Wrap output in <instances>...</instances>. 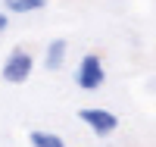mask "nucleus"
<instances>
[{"mask_svg":"<svg viewBox=\"0 0 156 147\" xmlns=\"http://www.w3.org/2000/svg\"><path fill=\"white\" fill-rule=\"evenodd\" d=\"M66 53H69V41L66 38H53L44 50V69L47 72H59L62 63H66Z\"/></svg>","mask_w":156,"mask_h":147,"instance_id":"4","label":"nucleus"},{"mask_svg":"<svg viewBox=\"0 0 156 147\" xmlns=\"http://www.w3.org/2000/svg\"><path fill=\"white\" fill-rule=\"evenodd\" d=\"M31 72H34V57L25 47H12L6 53L3 66H0V75H3L6 85H25L31 78Z\"/></svg>","mask_w":156,"mask_h":147,"instance_id":"1","label":"nucleus"},{"mask_svg":"<svg viewBox=\"0 0 156 147\" xmlns=\"http://www.w3.org/2000/svg\"><path fill=\"white\" fill-rule=\"evenodd\" d=\"M28 144L31 147H66V141L56 131H47V128H31L28 131Z\"/></svg>","mask_w":156,"mask_h":147,"instance_id":"6","label":"nucleus"},{"mask_svg":"<svg viewBox=\"0 0 156 147\" xmlns=\"http://www.w3.org/2000/svg\"><path fill=\"white\" fill-rule=\"evenodd\" d=\"M78 122L87 125L97 138H112L119 131V116L106 106H81L78 110Z\"/></svg>","mask_w":156,"mask_h":147,"instance_id":"2","label":"nucleus"},{"mask_svg":"<svg viewBox=\"0 0 156 147\" xmlns=\"http://www.w3.org/2000/svg\"><path fill=\"white\" fill-rule=\"evenodd\" d=\"M9 16H25V13H41L47 9V0H0Z\"/></svg>","mask_w":156,"mask_h":147,"instance_id":"5","label":"nucleus"},{"mask_svg":"<svg viewBox=\"0 0 156 147\" xmlns=\"http://www.w3.org/2000/svg\"><path fill=\"white\" fill-rule=\"evenodd\" d=\"M6 25H9V13H0V31H6Z\"/></svg>","mask_w":156,"mask_h":147,"instance_id":"7","label":"nucleus"},{"mask_svg":"<svg viewBox=\"0 0 156 147\" xmlns=\"http://www.w3.org/2000/svg\"><path fill=\"white\" fill-rule=\"evenodd\" d=\"M103 82H106V66H103V60L97 53H84L81 63H78V69H75V85L81 91H100Z\"/></svg>","mask_w":156,"mask_h":147,"instance_id":"3","label":"nucleus"}]
</instances>
